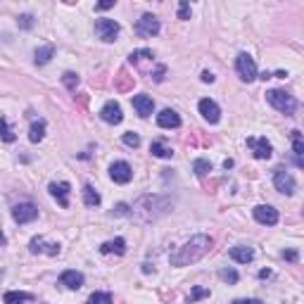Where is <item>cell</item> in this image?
<instances>
[{
    "label": "cell",
    "instance_id": "obj_1",
    "mask_svg": "<svg viewBox=\"0 0 304 304\" xmlns=\"http://www.w3.org/2000/svg\"><path fill=\"white\" fill-rule=\"evenodd\" d=\"M211 245H214V240L209 235H193L188 242H183L181 247H176L171 252L169 262H171V266H190L195 262H200L211 250Z\"/></svg>",
    "mask_w": 304,
    "mask_h": 304
},
{
    "label": "cell",
    "instance_id": "obj_2",
    "mask_svg": "<svg viewBox=\"0 0 304 304\" xmlns=\"http://www.w3.org/2000/svg\"><path fill=\"white\" fill-rule=\"evenodd\" d=\"M171 197L166 195H145L141 197L138 202H133L131 214L136 221H143V224H150V221H157L159 216H164L166 211L171 209Z\"/></svg>",
    "mask_w": 304,
    "mask_h": 304
},
{
    "label": "cell",
    "instance_id": "obj_3",
    "mask_svg": "<svg viewBox=\"0 0 304 304\" xmlns=\"http://www.w3.org/2000/svg\"><path fill=\"white\" fill-rule=\"evenodd\" d=\"M266 100H269L271 107H276L281 114H285V117H292V114H295V109H297V100L290 93L281 91V88L269 91V93H266Z\"/></svg>",
    "mask_w": 304,
    "mask_h": 304
},
{
    "label": "cell",
    "instance_id": "obj_4",
    "mask_svg": "<svg viewBox=\"0 0 304 304\" xmlns=\"http://www.w3.org/2000/svg\"><path fill=\"white\" fill-rule=\"evenodd\" d=\"M235 71H238V76H240L245 83H252V81L259 76L257 64H254V60H252L247 53H240L235 57Z\"/></svg>",
    "mask_w": 304,
    "mask_h": 304
},
{
    "label": "cell",
    "instance_id": "obj_5",
    "mask_svg": "<svg viewBox=\"0 0 304 304\" xmlns=\"http://www.w3.org/2000/svg\"><path fill=\"white\" fill-rule=\"evenodd\" d=\"M119 31H121V26H119V22H114V19L102 17V19L95 22V33H98V38L105 40V43H114Z\"/></svg>",
    "mask_w": 304,
    "mask_h": 304
},
{
    "label": "cell",
    "instance_id": "obj_6",
    "mask_svg": "<svg viewBox=\"0 0 304 304\" xmlns=\"http://www.w3.org/2000/svg\"><path fill=\"white\" fill-rule=\"evenodd\" d=\"M159 19H157L155 15H150V12H145V15L136 22V33L141 36V38H152V36H157L159 33Z\"/></svg>",
    "mask_w": 304,
    "mask_h": 304
},
{
    "label": "cell",
    "instance_id": "obj_7",
    "mask_svg": "<svg viewBox=\"0 0 304 304\" xmlns=\"http://www.w3.org/2000/svg\"><path fill=\"white\" fill-rule=\"evenodd\" d=\"M273 186H276V190L283 193V195H292L297 190V183H295V179H292V173L285 171V169H276V171H273Z\"/></svg>",
    "mask_w": 304,
    "mask_h": 304
},
{
    "label": "cell",
    "instance_id": "obj_8",
    "mask_svg": "<svg viewBox=\"0 0 304 304\" xmlns=\"http://www.w3.org/2000/svg\"><path fill=\"white\" fill-rule=\"evenodd\" d=\"M12 219L17 224H31L33 219H38V207L33 202H22L12 207Z\"/></svg>",
    "mask_w": 304,
    "mask_h": 304
},
{
    "label": "cell",
    "instance_id": "obj_9",
    "mask_svg": "<svg viewBox=\"0 0 304 304\" xmlns=\"http://www.w3.org/2000/svg\"><path fill=\"white\" fill-rule=\"evenodd\" d=\"M254 221H259L262 226H276L278 224V209H273L271 204H257L254 209Z\"/></svg>",
    "mask_w": 304,
    "mask_h": 304
},
{
    "label": "cell",
    "instance_id": "obj_10",
    "mask_svg": "<svg viewBox=\"0 0 304 304\" xmlns=\"http://www.w3.org/2000/svg\"><path fill=\"white\" fill-rule=\"evenodd\" d=\"M109 179L114 181V183H128V181L133 179V169L128 162H114L112 166H109Z\"/></svg>",
    "mask_w": 304,
    "mask_h": 304
},
{
    "label": "cell",
    "instance_id": "obj_11",
    "mask_svg": "<svg viewBox=\"0 0 304 304\" xmlns=\"http://www.w3.org/2000/svg\"><path fill=\"white\" fill-rule=\"evenodd\" d=\"M100 119L105 121V124H121L124 121V114H121V107H119V102L109 100L105 102V107L100 109Z\"/></svg>",
    "mask_w": 304,
    "mask_h": 304
},
{
    "label": "cell",
    "instance_id": "obj_12",
    "mask_svg": "<svg viewBox=\"0 0 304 304\" xmlns=\"http://www.w3.org/2000/svg\"><path fill=\"white\" fill-rule=\"evenodd\" d=\"M48 190H50V195L60 202V207H69V193H71V186L67 183V181H60V183H50L48 186Z\"/></svg>",
    "mask_w": 304,
    "mask_h": 304
},
{
    "label": "cell",
    "instance_id": "obj_13",
    "mask_svg": "<svg viewBox=\"0 0 304 304\" xmlns=\"http://www.w3.org/2000/svg\"><path fill=\"white\" fill-rule=\"evenodd\" d=\"M197 109H200V114H202L209 124H219V119H221V109H219V105L214 100H209V98H202L200 100V105H197Z\"/></svg>",
    "mask_w": 304,
    "mask_h": 304
},
{
    "label": "cell",
    "instance_id": "obj_14",
    "mask_svg": "<svg viewBox=\"0 0 304 304\" xmlns=\"http://www.w3.org/2000/svg\"><path fill=\"white\" fill-rule=\"evenodd\" d=\"M247 145L252 148V155L257 157V159H269L273 152L271 143L266 141V138H247Z\"/></svg>",
    "mask_w": 304,
    "mask_h": 304
},
{
    "label": "cell",
    "instance_id": "obj_15",
    "mask_svg": "<svg viewBox=\"0 0 304 304\" xmlns=\"http://www.w3.org/2000/svg\"><path fill=\"white\" fill-rule=\"evenodd\" d=\"M133 109L141 114V117H150L152 114V109H155V100L150 98V95L141 93V95H133Z\"/></svg>",
    "mask_w": 304,
    "mask_h": 304
},
{
    "label": "cell",
    "instance_id": "obj_16",
    "mask_svg": "<svg viewBox=\"0 0 304 304\" xmlns=\"http://www.w3.org/2000/svg\"><path fill=\"white\" fill-rule=\"evenodd\" d=\"M157 124H159V128H179L181 126L179 112H173V109H162V112L157 114Z\"/></svg>",
    "mask_w": 304,
    "mask_h": 304
},
{
    "label": "cell",
    "instance_id": "obj_17",
    "mask_svg": "<svg viewBox=\"0 0 304 304\" xmlns=\"http://www.w3.org/2000/svg\"><path fill=\"white\" fill-rule=\"evenodd\" d=\"M228 254H231V259L238 262V264H250L252 259H254V250L247 247V245H235V247H231Z\"/></svg>",
    "mask_w": 304,
    "mask_h": 304
},
{
    "label": "cell",
    "instance_id": "obj_18",
    "mask_svg": "<svg viewBox=\"0 0 304 304\" xmlns=\"http://www.w3.org/2000/svg\"><path fill=\"white\" fill-rule=\"evenodd\" d=\"M83 281H86V278H83V273L74 271V269H69V271H64L62 276H60V283L67 285L69 290H78L81 285H83Z\"/></svg>",
    "mask_w": 304,
    "mask_h": 304
},
{
    "label": "cell",
    "instance_id": "obj_19",
    "mask_svg": "<svg viewBox=\"0 0 304 304\" xmlns=\"http://www.w3.org/2000/svg\"><path fill=\"white\" fill-rule=\"evenodd\" d=\"M29 250H31V254H40V252H48L50 257H55V254H60V245H46L43 242V238H33L31 242H29Z\"/></svg>",
    "mask_w": 304,
    "mask_h": 304
},
{
    "label": "cell",
    "instance_id": "obj_20",
    "mask_svg": "<svg viewBox=\"0 0 304 304\" xmlns=\"http://www.w3.org/2000/svg\"><path fill=\"white\" fill-rule=\"evenodd\" d=\"M102 254H124L126 252V240L124 238H114V240H107L100 245Z\"/></svg>",
    "mask_w": 304,
    "mask_h": 304
},
{
    "label": "cell",
    "instance_id": "obj_21",
    "mask_svg": "<svg viewBox=\"0 0 304 304\" xmlns=\"http://www.w3.org/2000/svg\"><path fill=\"white\" fill-rule=\"evenodd\" d=\"M53 55H55V46H40V48H36V53H33V62L48 64L53 60Z\"/></svg>",
    "mask_w": 304,
    "mask_h": 304
},
{
    "label": "cell",
    "instance_id": "obj_22",
    "mask_svg": "<svg viewBox=\"0 0 304 304\" xmlns=\"http://www.w3.org/2000/svg\"><path fill=\"white\" fill-rule=\"evenodd\" d=\"M33 295L31 292H19V290H12V292H5L3 302L5 304H22V302H31Z\"/></svg>",
    "mask_w": 304,
    "mask_h": 304
},
{
    "label": "cell",
    "instance_id": "obj_23",
    "mask_svg": "<svg viewBox=\"0 0 304 304\" xmlns=\"http://www.w3.org/2000/svg\"><path fill=\"white\" fill-rule=\"evenodd\" d=\"M43 136H46V121L38 119V121H33L31 128H29V141H31V143H40V141H43Z\"/></svg>",
    "mask_w": 304,
    "mask_h": 304
},
{
    "label": "cell",
    "instance_id": "obj_24",
    "mask_svg": "<svg viewBox=\"0 0 304 304\" xmlns=\"http://www.w3.org/2000/svg\"><path fill=\"white\" fill-rule=\"evenodd\" d=\"M150 152H152L155 157H159V159H171V157H173V150L166 148V145L159 143V141H155L152 145H150Z\"/></svg>",
    "mask_w": 304,
    "mask_h": 304
},
{
    "label": "cell",
    "instance_id": "obj_25",
    "mask_svg": "<svg viewBox=\"0 0 304 304\" xmlns=\"http://www.w3.org/2000/svg\"><path fill=\"white\" fill-rule=\"evenodd\" d=\"M292 152L297 157V164L302 166V155H304V141H302V133L299 131H292Z\"/></svg>",
    "mask_w": 304,
    "mask_h": 304
},
{
    "label": "cell",
    "instance_id": "obj_26",
    "mask_svg": "<svg viewBox=\"0 0 304 304\" xmlns=\"http://www.w3.org/2000/svg\"><path fill=\"white\" fill-rule=\"evenodd\" d=\"M100 200H102L100 193H98L93 186H83V202H86L88 207H98Z\"/></svg>",
    "mask_w": 304,
    "mask_h": 304
},
{
    "label": "cell",
    "instance_id": "obj_27",
    "mask_svg": "<svg viewBox=\"0 0 304 304\" xmlns=\"http://www.w3.org/2000/svg\"><path fill=\"white\" fill-rule=\"evenodd\" d=\"M0 138H3L5 143H15L17 141L15 131L10 128V124H8V119H5V117H0Z\"/></svg>",
    "mask_w": 304,
    "mask_h": 304
},
{
    "label": "cell",
    "instance_id": "obj_28",
    "mask_svg": "<svg viewBox=\"0 0 304 304\" xmlns=\"http://www.w3.org/2000/svg\"><path fill=\"white\" fill-rule=\"evenodd\" d=\"M152 57H155V53L148 50V48H143V50H133V53L128 55V62L138 64V62H143V60H152Z\"/></svg>",
    "mask_w": 304,
    "mask_h": 304
},
{
    "label": "cell",
    "instance_id": "obj_29",
    "mask_svg": "<svg viewBox=\"0 0 304 304\" xmlns=\"http://www.w3.org/2000/svg\"><path fill=\"white\" fill-rule=\"evenodd\" d=\"M193 171H195V176L202 179V176H207V173L211 171V164L207 162V159H195V162H193Z\"/></svg>",
    "mask_w": 304,
    "mask_h": 304
},
{
    "label": "cell",
    "instance_id": "obj_30",
    "mask_svg": "<svg viewBox=\"0 0 304 304\" xmlns=\"http://www.w3.org/2000/svg\"><path fill=\"white\" fill-rule=\"evenodd\" d=\"M86 304H114V299H112L109 292H93V295L88 297Z\"/></svg>",
    "mask_w": 304,
    "mask_h": 304
},
{
    "label": "cell",
    "instance_id": "obj_31",
    "mask_svg": "<svg viewBox=\"0 0 304 304\" xmlns=\"http://www.w3.org/2000/svg\"><path fill=\"white\" fill-rule=\"evenodd\" d=\"M204 297H209V290L202 288V285H195L193 292H190V297H188V302L195 304V302H200V299H204Z\"/></svg>",
    "mask_w": 304,
    "mask_h": 304
},
{
    "label": "cell",
    "instance_id": "obj_32",
    "mask_svg": "<svg viewBox=\"0 0 304 304\" xmlns=\"http://www.w3.org/2000/svg\"><path fill=\"white\" fill-rule=\"evenodd\" d=\"M219 278H221V281H226V283H231V285H235L240 276H238V271H233V269H221V271H219Z\"/></svg>",
    "mask_w": 304,
    "mask_h": 304
},
{
    "label": "cell",
    "instance_id": "obj_33",
    "mask_svg": "<svg viewBox=\"0 0 304 304\" xmlns=\"http://www.w3.org/2000/svg\"><path fill=\"white\" fill-rule=\"evenodd\" d=\"M62 83H64L67 88H69V91H76V86H78V76L74 74V71H64V74H62Z\"/></svg>",
    "mask_w": 304,
    "mask_h": 304
},
{
    "label": "cell",
    "instance_id": "obj_34",
    "mask_svg": "<svg viewBox=\"0 0 304 304\" xmlns=\"http://www.w3.org/2000/svg\"><path fill=\"white\" fill-rule=\"evenodd\" d=\"M124 145H128V148H138L141 145V136L138 133H124Z\"/></svg>",
    "mask_w": 304,
    "mask_h": 304
},
{
    "label": "cell",
    "instance_id": "obj_35",
    "mask_svg": "<svg viewBox=\"0 0 304 304\" xmlns=\"http://www.w3.org/2000/svg\"><path fill=\"white\" fill-rule=\"evenodd\" d=\"M17 24H19V29H33V15H19V19H17Z\"/></svg>",
    "mask_w": 304,
    "mask_h": 304
},
{
    "label": "cell",
    "instance_id": "obj_36",
    "mask_svg": "<svg viewBox=\"0 0 304 304\" xmlns=\"http://www.w3.org/2000/svg\"><path fill=\"white\" fill-rule=\"evenodd\" d=\"M128 211H131V207L126 202H119L117 207H114V211H112V216H128Z\"/></svg>",
    "mask_w": 304,
    "mask_h": 304
},
{
    "label": "cell",
    "instance_id": "obj_37",
    "mask_svg": "<svg viewBox=\"0 0 304 304\" xmlns=\"http://www.w3.org/2000/svg\"><path fill=\"white\" fill-rule=\"evenodd\" d=\"M179 19H190V5H188L186 0L179 5Z\"/></svg>",
    "mask_w": 304,
    "mask_h": 304
},
{
    "label": "cell",
    "instance_id": "obj_38",
    "mask_svg": "<svg viewBox=\"0 0 304 304\" xmlns=\"http://www.w3.org/2000/svg\"><path fill=\"white\" fill-rule=\"evenodd\" d=\"M109 8H114V0H105V3L95 5V10H109Z\"/></svg>",
    "mask_w": 304,
    "mask_h": 304
},
{
    "label": "cell",
    "instance_id": "obj_39",
    "mask_svg": "<svg viewBox=\"0 0 304 304\" xmlns=\"http://www.w3.org/2000/svg\"><path fill=\"white\" fill-rule=\"evenodd\" d=\"M204 83H214V74L211 71H202V76H200Z\"/></svg>",
    "mask_w": 304,
    "mask_h": 304
},
{
    "label": "cell",
    "instance_id": "obj_40",
    "mask_svg": "<svg viewBox=\"0 0 304 304\" xmlns=\"http://www.w3.org/2000/svg\"><path fill=\"white\" fill-rule=\"evenodd\" d=\"M283 257L288 259V262H297V252L295 250H288V252H283Z\"/></svg>",
    "mask_w": 304,
    "mask_h": 304
},
{
    "label": "cell",
    "instance_id": "obj_41",
    "mask_svg": "<svg viewBox=\"0 0 304 304\" xmlns=\"http://www.w3.org/2000/svg\"><path fill=\"white\" fill-rule=\"evenodd\" d=\"M164 71H166V67H159V69L155 71V81H162V78H164Z\"/></svg>",
    "mask_w": 304,
    "mask_h": 304
},
{
    "label": "cell",
    "instance_id": "obj_42",
    "mask_svg": "<svg viewBox=\"0 0 304 304\" xmlns=\"http://www.w3.org/2000/svg\"><path fill=\"white\" fill-rule=\"evenodd\" d=\"M233 304H262L259 299H235Z\"/></svg>",
    "mask_w": 304,
    "mask_h": 304
},
{
    "label": "cell",
    "instance_id": "obj_43",
    "mask_svg": "<svg viewBox=\"0 0 304 304\" xmlns=\"http://www.w3.org/2000/svg\"><path fill=\"white\" fill-rule=\"evenodd\" d=\"M143 273H155V266H150V264H143Z\"/></svg>",
    "mask_w": 304,
    "mask_h": 304
},
{
    "label": "cell",
    "instance_id": "obj_44",
    "mask_svg": "<svg viewBox=\"0 0 304 304\" xmlns=\"http://www.w3.org/2000/svg\"><path fill=\"white\" fill-rule=\"evenodd\" d=\"M269 276H271V271H266V269L264 271H259V278H269Z\"/></svg>",
    "mask_w": 304,
    "mask_h": 304
},
{
    "label": "cell",
    "instance_id": "obj_45",
    "mask_svg": "<svg viewBox=\"0 0 304 304\" xmlns=\"http://www.w3.org/2000/svg\"><path fill=\"white\" fill-rule=\"evenodd\" d=\"M0 245H5V235L0 233Z\"/></svg>",
    "mask_w": 304,
    "mask_h": 304
},
{
    "label": "cell",
    "instance_id": "obj_46",
    "mask_svg": "<svg viewBox=\"0 0 304 304\" xmlns=\"http://www.w3.org/2000/svg\"><path fill=\"white\" fill-rule=\"evenodd\" d=\"M3 276H5V271H3V269H0V281H3Z\"/></svg>",
    "mask_w": 304,
    "mask_h": 304
}]
</instances>
